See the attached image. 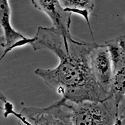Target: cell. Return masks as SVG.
I'll use <instances>...</instances> for the list:
<instances>
[{"label": "cell", "mask_w": 125, "mask_h": 125, "mask_svg": "<svg viewBox=\"0 0 125 125\" xmlns=\"http://www.w3.org/2000/svg\"><path fill=\"white\" fill-rule=\"evenodd\" d=\"M90 66L96 81L108 95L113 76V68L105 44H96L93 48L90 54Z\"/></svg>", "instance_id": "277c9868"}, {"label": "cell", "mask_w": 125, "mask_h": 125, "mask_svg": "<svg viewBox=\"0 0 125 125\" xmlns=\"http://www.w3.org/2000/svg\"><path fill=\"white\" fill-rule=\"evenodd\" d=\"M0 47L4 48L5 47V40H4L3 36L0 35Z\"/></svg>", "instance_id": "8fae6325"}, {"label": "cell", "mask_w": 125, "mask_h": 125, "mask_svg": "<svg viewBox=\"0 0 125 125\" xmlns=\"http://www.w3.org/2000/svg\"><path fill=\"white\" fill-rule=\"evenodd\" d=\"M113 72L125 69V36H119L106 41Z\"/></svg>", "instance_id": "52a82bcc"}, {"label": "cell", "mask_w": 125, "mask_h": 125, "mask_svg": "<svg viewBox=\"0 0 125 125\" xmlns=\"http://www.w3.org/2000/svg\"><path fill=\"white\" fill-rule=\"evenodd\" d=\"M0 28L3 30V37L5 40V50L0 58V62L8 53L14 48L30 44L33 41V37H26L13 27L8 0H0Z\"/></svg>", "instance_id": "5b68a950"}, {"label": "cell", "mask_w": 125, "mask_h": 125, "mask_svg": "<svg viewBox=\"0 0 125 125\" xmlns=\"http://www.w3.org/2000/svg\"><path fill=\"white\" fill-rule=\"evenodd\" d=\"M96 44L53 31L45 37L43 47L58 56V64L54 68H38L34 73L65 101H101L107 94L96 81L90 66V53Z\"/></svg>", "instance_id": "6da1fadb"}, {"label": "cell", "mask_w": 125, "mask_h": 125, "mask_svg": "<svg viewBox=\"0 0 125 125\" xmlns=\"http://www.w3.org/2000/svg\"><path fill=\"white\" fill-rule=\"evenodd\" d=\"M35 8L45 13L51 20L52 26L66 36H71L72 14L62 7L59 0H31Z\"/></svg>", "instance_id": "8992f818"}, {"label": "cell", "mask_w": 125, "mask_h": 125, "mask_svg": "<svg viewBox=\"0 0 125 125\" xmlns=\"http://www.w3.org/2000/svg\"><path fill=\"white\" fill-rule=\"evenodd\" d=\"M0 101H3V102L4 103L8 101L7 100H6V97H5V96H4V94L1 92H0Z\"/></svg>", "instance_id": "7c38bea8"}, {"label": "cell", "mask_w": 125, "mask_h": 125, "mask_svg": "<svg viewBox=\"0 0 125 125\" xmlns=\"http://www.w3.org/2000/svg\"><path fill=\"white\" fill-rule=\"evenodd\" d=\"M125 69L113 72V76L107 96L113 98L118 103H125Z\"/></svg>", "instance_id": "9c48e42d"}, {"label": "cell", "mask_w": 125, "mask_h": 125, "mask_svg": "<svg viewBox=\"0 0 125 125\" xmlns=\"http://www.w3.org/2000/svg\"><path fill=\"white\" fill-rule=\"evenodd\" d=\"M17 118V125H29L27 123L24 121L23 119L19 118V117H16Z\"/></svg>", "instance_id": "30bf717a"}, {"label": "cell", "mask_w": 125, "mask_h": 125, "mask_svg": "<svg viewBox=\"0 0 125 125\" xmlns=\"http://www.w3.org/2000/svg\"><path fill=\"white\" fill-rule=\"evenodd\" d=\"M67 11L82 16L87 22L88 28L93 37L90 23V14L94 8V0H59Z\"/></svg>", "instance_id": "ba28073f"}, {"label": "cell", "mask_w": 125, "mask_h": 125, "mask_svg": "<svg viewBox=\"0 0 125 125\" xmlns=\"http://www.w3.org/2000/svg\"><path fill=\"white\" fill-rule=\"evenodd\" d=\"M4 116L13 115L29 125H73L66 101L62 98L45 108L23 107L20 113L13 110L10 102L4 103Z\"/></svg>", "instance_id": "3957f363"}, {"label": "cell", "mask_w": 125, "mask_h": 125, "mask_svg": "<svg viewBox=\"0 0 125 125\" xmlns=\"http://www.w3.org/2000/svg\"><path fill=\"white\" fill-rule=\"evenodd\" d=\"M66 104L73 125H125V120L119 118L125 113V103H118L112 97L80 103L66 101Z\"/></svg>", "instance_id": "7a4b0ae2"}]
</instances>
